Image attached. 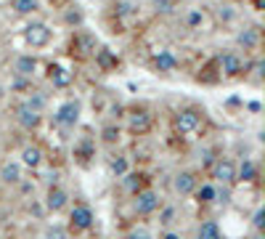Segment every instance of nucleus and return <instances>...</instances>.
Returning a JSON list of instances; mask_svg holds the SVG:
<instances>
[{
  "label": "nucleus",
  "mask_w": 265,
  "mask_h": 239,
  "mask_svg": "<svg viewBox=\"0 0 265 239\" xmlns=\"http://www.w3.org/2000/svg\"><path fill=\"white\" fill-rule=\"evenodd\" d=\"M173 125L181 136H191V133L199 131V125H202V112H196V109H181V112L175 114Z\"/></svg>",
  "instance_id": "1"
},
{
  "label": "nucleus",
  "mask_w": 265,
  "mask_h": 239,
  "mask_svg": "<svg viewBox=\"0 0 265 239\" xmlns=\"http://www.w3.org/2000/svg\"><path fill=\"white\" fill-rule=\"evenodd\" d=\"M24 43L30 45V48H45V45L51 43V30L48 24L43 22H32L24 27Z\"/></svg>",
  "instance_id": "2"
},
{
  "label": "nucleus",
  "mask_w": 265,
  "mask_h": 239,
  "mask_svg": "<svg viewBox=\"0 0 265 239\" xmlns=\"http://www.w3.org/2000/svg\"><path fill=\"white\" fill-rule=\"evenodd\" d=\"M132 210L138 215H151L159 210V194L151 189H138L136 191V199H132Z\"/></svg>",
  "instance_id": "3"
},
{
  "label": "nucleus",
  "mask_w": 265,
  "mask_h": 239,
  "mask_svg": "<svg viewBox=\"0 0 265 239\" xmlns=\"http://www.w3.org/2000/svg\"><path fill=\"white\" fill-rule=\"evenodd\" d=\"M53 120H56L61 128H74V125H77V120H80V101H77V98L64 101V104L56 109Z\"/></svg>",
  "instance_id": "4"
},
{
  "label": "nucleus",
  "mask_w": 265,
  "mask_h": 239,
  "mask_svg": "<svg viewBox=\"0 0 265 239\" xmlns=\"http://www.w3.org/2000/svg\"><path fill=\"white\" fill-rule=\"evenodd\" d=\"M220 72L225 77H239L241 72H244V59L239 56L236 51H225V53H220Z\"/></svg>",
  "instance_id": "5"
},
{
  "label": "nucleus",
  "mask_w": 265,
  "mask_h": 239,
  "mask_svg": "<svg viewBox=\"0 0 265 239\" xmlns=\"http://www.w3.org/2000/svg\"><path fill=\"white\" fill-rule=\"evenodd\" d=\"M69 226L74 228V231H88V228L93 226V210H90L88 205L72 207V213H69Z\"/></svg>",
  "instance_id": "6"
},
{
  "label": "nucleus",
  "mask_w": 265,
  "mask_h": 239,
  "mask_svg": "<svg viewBox=\"0 0 265 239\" xmlns=\"http://www.w3.org/2000/svg\"><path fill=\"white\" fill-rule=\"evenodd\" d=\"M212 178L215 181H220V183H233L236 181V162L228 160V157H220L215 165H212Z\"/></svg>",
  "instance_id": "7"
},
{
  "label": "nucleus",
  "mask_w": 265,
  "mask_h": 239,
  "mask_svg": "<svg viewBox=\"0 0 265 239\" xmlns=\"http://www.w3.org/2000/svg\"><path fill=\"white\" fill-rule=\"evenodd\" d=\"M196 186H199V183H196V176H194L191 170H181V173H178V176L173 178V189H175L181 197L194 194V189H196Z\"/></svg>",
  "instance_id": "8"
},
{
  "label": "nucleus",
  "mask_w": 265,
  "mask_h": 239,
  "mask_svg": "<svg viewBox=\"0 0 265 239\" xmlns=\"http://www.w3.org/2000/svg\"><path fill=\"white\" fill-rule=\"evenodd\" d=\"M16 120H19V125L27 128V131H35L37 125H40V112H35L32 106H27V104H19L16 106Z\"/></svg>",
  "instance_id": "9"
},
{
  "label": "nucleus",
  "mask_w": 265,
  "mask_h": 239,
  "mask_svg": "<svg viewBox=\"0 0 265 239\" xmlns=\"http://www.w3.org/2000/svg\"><path fill=\"white\" fill-rule=\"evenodd\" d=\"M66 202H69V197H66V191L61 186H51L48 194H45V207H48L51 213H61L66 207Z\"/></svg>",
  "instance_id": "10"
},
{
  "label": "nucleus",
  "mask_w": 265,
  "mask_h": 239,
  "mask_svg": "<svg viewBox=\"0 0 265 239\" xmlns=\"http://www.w3.org/2000/svg\"><path fill=\"white\" fill-rule=\"evenodd\" d=\"M127 128H130V133H149L151 131V114L144 112V109H136V112L130 114L127 120Z\"/></svg>",
  "instance_id": "11"
},
{
  "label": "nucleus",
  "mask_w": 265,
  "mask_h": 239,
  "mask_svg": "<svg viewBox=\"0 0 265 239\" xmlns=\"http://www.w3.org/2000/svg\"><path fill=\"white\" fill-rule=\"evenodd\" d=\"M151 64H154L157 72H173V69L178 67V59H175L170 51H159V53H154Z\"/></svg>",
  "instance_id": "12"
},
{
  "label": "nucleus",
  "mask_w": 265,
  "mask_h": 239,
  "mask_svg": "<svg viewBox=\"0 0 265 239\" xmlns=\"http://www.w3.org/2000/svg\"><path fill=\"white\" fill-rule=\"evenodd\" d=\"M236 43H239L244 51H254V48H257V43H260V30H257V27H249V30L239 32V35H236Z\"/></svg>",
  "instance_id": "13"
},
{
  "label": "nucleus",
  "mask_w": 265,
  "mask_h": 239,
  "mask_svg": "<svg viewBox=\"0 0 265 239\" xmlns=\"http://www.w3.org/2000/svg\"><path fill=\"white\" fill-rule=\"evenodd\" d=\"M40 162H43V149L40 146H24L22 149V165H27V168H40Z\"/></svg>",
  "instance_id": "14"
},
{
  "label": "nucleus",
  "mask_w": 265,
  "mask_h": 239,
  "mask_svg": "<svg viewBox=\"0 0 265 239\" xmlns=\"http://www.w3.org/2000/svg\"><path fill=\"white\" fill-rule=\"evenodd\" d=\"M51 82H53V85L56 88H66V85H69V82H72V75H69V72H66L64 67H59V64H51Z\"/></svg>",
  "instance_id": "15"
},
{
  "label": "nucleus",
  "mask_w": 265,
  "mask_h": 239,
  "mask_svg": "<svg viewBox=\"0 0 265 239\" xmlns=\"http://www.w3.org/2000/svg\"><path fill=\"white\" fill-rule=\"evenodd\" d=\"M0 178L6 183H19L22 181V165L19 162H6L3 168H0Z\"/></svg>",
  "instance_id": "16"
},
{
  "label": "nucleus",
  "mask_w": 265,
  "mask_h": 239,
  "mask_svg": "<svg viewBox=\"0 0 265 239\" xmlns=\"http://www.w3.org/2000/svg\"><path fill=\"white\" fill-rule=\"evenodd\" d=\"M35 69H37V59L30 56V53H27V56H19V59H16V72H19L22 77H30Z\"/></svg>",
  "instance_id": "17"
},
{
  "label": "nucleus",
  "mask_w": 265,
  "mask_h": 239,
  "mask_svg": "<svg viewBox=\"0 0 265 239\" xmlns=\"http://www.w3.org/2000/svg\"><path fill=\"white\" fill-rule=\"evenodd\" d=\"M196 239H223L220 226H217L215 220H204V223L199 226V231H196Z\"/></svg>",
  "instance_id": "18"
},
{
  "label": "nucleus",
  "mask_w": 265,
  "mask_h": 239,
  "mask_svg": "<svg viewBox=\"0 0 265 239\" xmlns=\"http://www.w3.org/2000/svg\"><path fill=\"white\" fill-rule=\"evenodd\" d=\"M194 194H196V199L202 202V205H210V202H215L217 189L212 186V183H204V186H196L194 189Z\"/></svg>",
  "instance_id": "19"
},
{
  "label": "nucleus",
  "mask_w": 265,
  "mask_h": 239,
  "mask_svg": "<svg viewBox=\"0 0 265 239\" xmlns=\"http://www.w3.org/2000/svg\"><path fill=\"white\" fill-rule=\"evenodd\" d=\"M236 178H241V181H254L257 178V168H254V162L244 160L241 168H236Z\"/></svg>",
  "instance_id": "20"
},
{
  "label": "nucleus",
  "mask_w": 265,
  "mask_h": 239,
  "mask_svg": "<svg viewBox=\"0 0 265 239\" xmlns=\"http://www.w3.org/2000/svg\"><path fill=\"white\" fill-rule=\"evenodd\" d=\"M43 239H69V231H66L64 226H48L45 228Z\"/></svg>",
  "instance_id": "21"
},
{
  "label": "nucleus",
  "mask_w": 265,
  "mask_h": 239,
  "mask_svg": "<svg viewBox=\"0 0 265 239\" xmlns=\"http://www.w3.org/2000/svg\"><path fill=\"white\" fill-rule=\"evenodd\" d=\"M14 8L16 14H32L37 8V0H14Z\"/></svg>",
  "instance_id": "22"
},
{
  "label": "nucleus",
  "mask_w": 265,
  "mask_h": 239,
  "mask_svg": "<svg viewBox=\"0 0 265 239\" xmlns=\"http://www.w3.org/2000/svg\"><path fill=\"white\" fill-rule=\"evenodd\" d=\"M111 173H114V176H125L127 173V160L125 157H114L111 160Z\"/></svg>",
  "instance_id": "23"
},
{
  "label": "nucleus",
  "mask_w": 265,
  "mask_h": 239,
  "mask_svg": "<svg viewBox=\"0 0 265 239\" xmlns=\"http://www.w3.org/2000/svg\"><path fill=\"white\" fill-rule=\"evenodd\" d=\"M24 104H27V106H32L35 112H40V109L45 106V96H43V93H35V96H30V98H27Z\"/></svg>",
  "instance_id": "24"
},
{
  "label": "nucleus",
  "mask_w": 265,
  "mask_h": 239,
  "mask_svg": "<svg viewBox=\"0 0 265 239\" xmlns=\"http://www.w3.org/2000/svg\"><path fill=\"white\" fill-rule=\"evenodd\" d=\"M141 181H144V176H136V173H132V176H127V173H125V186L132 191V194L141 189Z\"/></svg>",
  "instance_id": "25"
},
{
  "label": "nucleus",
  "mask_w": 265,
  "mask_h": 239,
  "mask_svg": "<svg viewBox=\"0 0 265 239\" xmlns=\"http://www.w3.org/2000/svg\"><path fill=\"white\" fill-rule=\"evenodd\" d=\"M252 226H254V231H262V226H265V210H262V207L254 210V215H252Z\"/></svg>",
  "instance_id": "26"
},
{
  "label": "nucleus",
  "mask_w": 265,
  "mask_h": 239,
  "mask_svg": "<svg viewBox=\"0 0 265 239\" xmlns=\"http://www.w3.org/2000/svg\"><path fill=\"white\" fill-rule=\"evenodd\" d=\"M117 139H119V128H114V125L103 128V141H106V144H114Z\"/></svg>",
  "instance_id": "27"
},
{
  "label": "nucleus",
  "mask_w": 265,
  "mask_h": 239,
  "mask_svg": "<svg viewBox=\"0 0 265 239\" xmlns=\"http://www.w3.org/2000/svg\"><path fill=\"white\" fill-rule=\"evenodd\" d=\"M215 202H223V205H228V202H231V191H228V189H217Z\"/></svg>",
  "instance_id": "28"
},
{
  "label": "nucleus",
  "mask_w": 265,
  "mask_h": 239,
  "mask_svg": "<svg viewBox=\"0 0 265 239\" xmlns=\"http://www.w3.org/2000/svg\"><path fill=\"white\" fill-rule=\"evenodd\" d=\"M117 14L119 16H130L132 14V6L130 3H117Z\"/></svg>",
  "instance_id": "29"
},
{
  "label": "nucleus",
  "mask_w": 265,
  "mask_h": 239,
  "mask_svg": "<svg viewBox=\"0 0 265 239\" xmlns=\"http://www.w3.org/2000/svg\"><path fill=\"white\" fill-rule=\"evenodd\" d=\"M66 22H69V24H80V22H82L80 11H69V14H66Z\"/></svg>",
  "instance_id": "30"
},
{
  "label": "nucleus",
  "mask_w": 265,
  "mask_h": 239,
  "mask_svg": "<svg viewBox=\"0 0 265 239\" xmlns=\"http://www.w3.org/2000/svg\"><path fill=\"white\" fill-rule=\"evenodd\" d=\"M154 6L159 11H170V8H173V0H154Z\"/></svg>",
  "instance_id": "31"
},
{
  "label": "nucleus",
  "mask_w": 265,
  "mask_h": 239,
  "mask_svg": "<svg viewBox=\"0 0 265 239\" xmlns=\"http://www.w3.org/2000/svg\"><path fill=\"white\" fill-rule=\"evenodd\" d=\"M199 22H202V14H199V11H191V14H188V24H191V27H196Z\"/></svg>",
  "instance_id": "32"
},
{
  "label": "nucleus",
  "mask_w": 265,
  "mask_h": 239,
  "mask_svg": "<svg viewBox=\"0 0 265 239\" xmlns=\"http://www.w3.org/2000/svg\"><path fill=\"white\" fill-rule=\"evenodd\" d=\"M173 215H175V210H173V207H167L165 213H162V223H173Z\"/></svg>",
  "instance_id": "33"
},
{
  "label": "nucleus",
  "mask_w": 265,
  "mask_h": 239,
  "mask_svg": "<svg viewBox=\"0 0 265 239\" xmlns=\"http://www.w3.org/2000/svg\"><path fill=\"white\" fill-rule=\"evenodd\" d=\"M162 239H181V234H175V231H167Z\"/></svg>",
  "instance_id": "34"
},
{
  "label": "nucleus",
  "mask_w": 265,
  "mask_h": 239,
  "mask_svg": "<svg viewBox=\"0 0 265 239\" xmlns=\"http://www.w3.org/2000/svg\"><path fill=\"white\" fill-rule=\"evenodd\" d=\"M252 239H265V236H262V231H254V234H252Z\"/></svg>",
  "instance_id": "35"
},
{
  "label": "nucleus",
  "mask_w": 265,
  "mask_h": 239,
  "mask_svg": "<svg viewBox=\"0 0 265 239\" xmlns=\"http://www.w3.org/2000/svg\"><path fill=\"white\" fill-rule=\"evenodd\" d=\"M130 239H146V234H132Z\"/></svg>",
  "instance_id": "36"
}]
</instances>
